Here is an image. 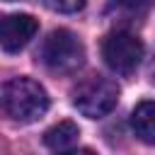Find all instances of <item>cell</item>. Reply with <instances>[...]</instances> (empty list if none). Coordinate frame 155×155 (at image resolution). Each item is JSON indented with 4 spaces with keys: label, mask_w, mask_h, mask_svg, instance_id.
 <instances>
[{
    "label": "cell",
    "mask_w": 155,
    "mask_h": 155,
    "mask_svg": "<svg viewBox=\"0 0 155 155\" xmlns=\"http://www.w3.org/2000/svg\"><path fill=\"white\" fill-rule=\"evenodd\" d=\"M131 128L143 143L155 145V102H140L133 109Z\"/></svg>",
    "instance_id": "8992f818"
},
{
    "label": "cell",
    "mask_w": 155,
    "mask_h": 155,
    "mask_svg": "<svg viewBox=\"0 0 155 155\" xmlns=\"http://www.w3.org/2000/svg\"><path fill=\"white\" fill-rule=\"evenodd\" d=\"M153 80H155V61H153Z\"/></svg>",
    "instance_id": "8fae6325"
},
{
    "label": "cell",
    "mask_w": 155,
    "mask_h": 155,
    "mask_svg": "<svg viewBox=\"0 0 155 155\" xmlns=\"http://www.w3.org/2000/svg\"><path fill=\"white\" fill-rule=\"evenodd\" d=\"M119 102V85L102 75H90L78 82L73 90V104L75 109L87 119H102L107 116Z\"/></svg>",
    "instance_id": "7a4b0ae2"
},
{
    "label": "cell",
    "mask_w": 155,
    "mask_h": 155,
    "mask_svg": "<svg viewBox=\"0 0 155 155\" xmlns=\"http://www.w3.org/2000/svg\"><path fill=\"white\" fill-rule=\"evenodd\" d=\"M0 102L5 114L19 124H34L48 111V94L31 78H12L2 87Z\"/></svg>",
    "instance_id": "6da1fadb"
},
{
    "label": "cell",
    "mask_w": 155,
    "mask_h": 155,
    "mask_svg": "<svg viewBox=\"0 0 155 155\" xmlns=\"http://www.w3.org/2000/svg\"><path fill=\"white\" fill-rule=\"evenodd\" d=\"M116 2L126 10H131V12H145L148 7L155 5V0H116Z\"/></svg>",
    "instance_id": "9c48e42d"
},
{
    "label": "cell",
    "mask_w": 155,
    "mask_h": 155,
    "mask_svg": "<svg viewBox=\"0 0 155 155\" xmlns=\"http://www.w3.org/2000/svg\"><path fill=\"white\" fill-rule=\"evenodd\" d=\"M102 56H104V63L119 73V75H131L140 61H143V44L136 34H128V31H114L104 39L102 44Z\"/></svg>",
    "instance_id": "277c9868"
},
{
    "label": "cell",
    "mask_w": 155,
    "mask_h": 155,
    "mask_svg": "<svg viewBox=\"0 0 155 155\" xmlns=\"http://www.w3.org/2000/svg\"><path fill=\"white\" fill-rule=\"evenodd\" d=\"M80 138V128L73 124V121H58L56 126H51L46 133H44V143L56 150V153H65L70 150Z\"/></svg>",
    "instance_id": "52a82bcc"
},
{
    "label": "cell",
    "mask_w": 155,
    "mask_h": 155,
    "mask_svg": "<svg viewBox=\"0 0 155 155\" xmlns=\"http://www.w3.org/2000/svg\"><path fill=\"white\" fill-rule=\"evenodd\" d=\"M41 61L48 70L70 75L85 63V46L73 31L56 29L41 44Z\"/></svg>",
    "instance_id": "3957f363"
},
{
    "label": "cell",
    "mask_w": 155,
    "mask_h": 155,
    "mask_svg": "<svg viewBox=\"0 0 155 155\" xmlns=\"http://www.w3.org/2000/svg\"><path fill=\"white\" fill-rule=\"evenodd\" d=\"M87 0H51V5L58 10V12H78L85 7Z\"/></svg>",
    "instance_id": "ba28073f"
},
{
    "label": "cell",
    "mask_w": 155,
    "mask_h": 155,
    "mask_svg": "<svg viewBox=\"0 0 155 155\" xmlns=\"http://www.w3.org/2000/svg\"><path fill=\"white\" fill-rule=\"evenodd\" d=\"M61 155H97V153H92V150H87V148H78V150H65V153H61Z\"/></svg>",
    "instance_id": "30bf717a"
},
{
    "label": "cell",
    "mask_w": 155,
    "mask_h": 155,
    "mask_svg": "<svg viewBox=\"0 0 155 155\" xmlns=\"http://www.w3.org/2000/svg\"><path fill=\"white\" fill-rule=\"evenodd\" d=\"M39 29V22L31 15H7L0 17V46L10 53L24 48Z\"/></svg>",
    "instance_id": "5b68a950"
},
{
    "label": "cell",
    "mask_w": 155,
    "mask_h": 155,
    "mask_svg": "<svg viewBox=\"0 0 155 155\" xmlns=\"http://www.w3.org/2000/svg\"><path fill=\"white\" fill-rule=\"evenodd\" d=\"M10 2H12V0H10Z\"/></svg>",
    "instance_id": "7c38bea8"
}]
</instances>
